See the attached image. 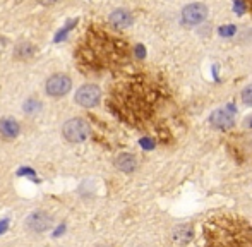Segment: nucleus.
<instances>
[{"mask_svg": "<svg viewBox=\"0 0 252 247\" xmlns=\"http://www.w3.org/2000/svg\"><path fill=\"white\" fill-rule=\"evenodd\" d=\"M62 134L69 143H84L90 137V124L84 119H70L63 124Z\"/></svg>", "mask_w": 252, "mask_h": 247, "instance_id": "f257e3e1", "label": "nucleus"}, {"mask_svg": "<svg viewBox=\"0 0 252 247\" xmlns=\"http://www.w3.org/2000/svg\"><path fill=\"white\" fill-rule=\"evenodd\" d=\"M72 88V81L67 74H53L50 79L45 84V90H47L48 96L52 98H62Z\"/></svg>", "mask_w": 252, "mask_h": 247, "instance_id": "f03ea898", "label": "nucleus"}, {"mask_svg": "<svg viewBox=\"0 0 252 247\" xmlns=\"http://www.w3.org/2000/svg\"><path fill=\"white\" fill-rule=\"evenodd\" d=\"M100 96H101V91L98 86L94 84H84L77 90L76 93V101L81 105V107H86V108H91V107H96L100 103Z\"/></svg>", "mask_w": 252, "mask_h": 247, "instance_id": "7ed1b4c3", "label": "nucleus"}, {"mask_svg": "<svg viewBox=\"0 0 252 247\" xmlns=\"http://www.w3.org/2000/svg\"><path fill=\"white\" fill-rule=\"evenodd\" d=\"M53 225V218L47 211H34L26 218V227L34 234H41V232L50 230Z\"/></svg>", "mask_w": 252, "mask_h": 247, "instance_id": "20e7f679", "label": "nucleus"}, {"mask_svg": "<svg viewBox=\"0 0 252 247\" xmlns=\"http://www.w3.org/2000/svg\"><path fill=\"white\" fill-rule=\"evenodd\" d=\"M206 16H208V9H206L204 3H189L182 10V21L186 24H190V26L202 23Z\"/></svg>", "mask_w": 252, "mask_h": 247, "instance_id": "39448f33", "label": "nucleus"}, {"mask_svg": "<svg viewBox=\"0 0 252 247\" xmlns=\"http://www.w3.org/2000/svg\"><path fill=\"white\" fill-rule=\"evenodd\" d=\"M211 124L215 127H218V129H226V127H230L235 121V110L233 108H218V110H215L211 114Z\"/></svg>", "mask_w": 252, "mask_h": 247, "instance_id": "423d86ee", "label": "nucleus"}, {"mask_svg": "<svg viewBox=\"0 0 252 247\" xmlns=\"http://www.w3.org/2000/svg\"><path fill=\"white\" fill-rule=\"evenodd\" d=\"M110 23L112 26L119 28V30H126L132 24V14L126 9H117L110 14Z\"/></svg>", "mask_w": 252, "mask_h": 247, "instance_id": "0eeeda50", "label": "nucleus"}, {"mask_svg": "<svg viewBox=\"0 0 252 247\" xmlns=\"http://www.w3.org/2000/svg\"><path fill=\"white\" fill-rule=\"evenodd\" d=\"M19 124L16 121H12V119H2L0 121V137L5 141H12L16 139L17 136H19Z\"/></svg>", "mask_w": 252, "mask_h": 247, "instance_id": "6e6552de", "label": "nucleus"}, {"mask_svg": "<svg viewBox=\"0 0 252 247\" xmlns=\"http://www.w3.org/2000/svg\"><path fill=\"white\" fill-rule=\"evenodd\" d=\"M136 158L129 153H122L115 158V167L119 168L120 172H126V174H130V172L136 170Z\"/></svg>", "mask_w": 252, "mask_h": 247, "instance_id": "1a4fd4ad", "label": "nucleus"}, {"mask_svg": "<svg viewBox=\"0 0 252 247\" xmlns=\"http://www.w3.org/2000/svg\"><path fill=\"white\" fill-rule=\"evenodd\" d=\"M33 47H31L30 43H21L17 45L16 48V57L17 59H30L31 55H33Z\"/></svg>", "mask_w": 252, "mask_h": 247, "instance_id": "9d476101", "label": "nucleus"}, {"mask_svg": "<svg viewBox=\"0 0 252 247\" xmlns=\"http://www.w3.org/2000/svg\"><path fill=\"white\" fill-rule=\"evenodd\" d=\"M242 101L246 105H249V107H252V84L242 91Z\"/></svg>", "mask_w": 252, "mask_h": 247, "instance_id": "9b49d317", "label": "nucleus"}, {"mask_svg": "<svg viewBox=\"0 0 252 247\" xmlns=\"http://www.w3.org/2000/svg\"><path fill=\"white\" fill-rule=\"evenodd\" d=\"M235 26H233V24H228V26H221L220 28V34H221V36H232L233 33H235Z\"/></svg>", "mask_w": 252, "mask_h": 247, "instance_id": "f8f14e48", "label": "nucleus"}, {"mask_svg": "<svg viewBox=\"0 0 252 247\" xmlns=\"http://www.w3.org/2000/svg\"><path fill=\"white\" fill-rule=\"evenodd\" d=\"M24 108H26V112H28V114H30V112H34L33 108H36V110H40V103H38V101H34V100H30V101H28V103H26V107H24Z\"/></svg>", "mask_w": 252, "mask_h": 247, "instance_id": "ddd939ff", "label": "nucleus"}, {"mask_svg": "<svg viewBox=\"0 0 252 247\" xmlns=\"http://www.w3.org/2000/svg\"><path fill=\"white\" fill-rule=\"evenodd\" d=\"M141 146L146 148V150H153V148H155V143L150 141V139H143V141H141Z\"/></svg>", "mask_w": 252, "mask_h": 247, "instance_id": "4468645a", "label": "nucleus"}, {"mask_svg": "<svg viewBox=\"0 0 252 247\" xmlns=\"http://www.w3.org/2000/svg\"><path fill=\"white\" fill-rule=\"evenodd\" d=\"M136 54H137V57H139V59H143L144 55H146V50H144L143 45H137V47H136Z\"/></svg>", "mask_w": 252, "mask_h": 247, "instance_id": "2eb2a0df", "label": "nucleus"}, {"mask_svg": "<svg viewBox=\"0 0 252 247\" xmlns=\"http://www.w3.org/2000/svg\"><path fill=\"white\" fill-rule=\"evenodd\" d=\"M7 227H9V221H7V220L0 221V234H3V232L7 230Z\"/></svg>", "mask_w": 252, "mask_h": 247, "instance_id": "dca6fc26", "label": "nucleus"}, {"mask_svg": "<svg viewBox=\"0 0 252 247\" xmlns=\"http://www.w3.org/2000/svg\"><path fill=\"white\" fill-rule=\"evenodd\" d=\"M40 3H43V5H52V3H55L57 0H38Z\"/></svg>", "mask_w": 252, "mask_h": 247, "instance_id": "f3484780", "label": "nucleus"}]
</instances>
